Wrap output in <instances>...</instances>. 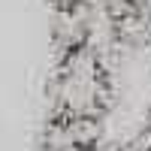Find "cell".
<instances>
[{"label": "cell", "instance_id": "3957f363", "mask_svg": "<svg viewBox=\"0 0 151 151\" xmlns=\"http://www.w3.org/2000/svg\"><path fill=\"white\" fill-rule=\"evenodd\" d=\"M148 139H151V118H148Z\"/></svg>", "mask_w": 151, "mask_h": 151}, {"label": "cell", "instance_id": "7a4b0ae2", "mask_svg": "<svg viewBox=\"0 0 151 151\" xmlns=\"http://www.w3.org/2000/svg\"><path fill=\"white\" fill-rule=\"evenodd\" d=\"M97 136V118H76L55 112V118L42 133V151H94Z\"/></svg>", "mask_w": 151, "mask_h": 151}, {"label": "cell", "instance_id": "6da1fadb", "mask_svg": "<svg viewBox=\"0 0 151 151\" xmlns=\"http://www.w3.org/2000/svg\"><path fill=\"white\" fill-rule=\"evenodd\" d=\"M52 103L58 115H76V118H100L109 106V73L97 48L88 42L70 45L60 52L58 70L52 76Z\"/></svg>", "mask_w": 151, "mask_h": 151}]
</instances>
